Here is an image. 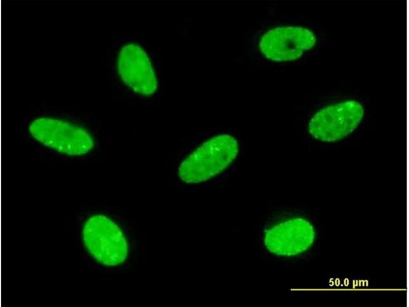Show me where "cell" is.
Here are the masks:
<instances>
[{"label":"cell","mask_w":409,"mask_h":307,"mask_svg":"<svg viewBox=\"0 0 409 307\" xmlns=\"http://www.w3.org/2000/svg\"><path fill=\"white\" fill-rule=\"evenodd\" d=\"M239 151L237 140L228 134L208 140L190 154L180 164L178 175L190 184L206 181L225 170Z\"/></svg>","instance_id":"1"},{"label":"cell","mask_w":409,"mask_h":307,"mask_svg":"<svg viewBox=\"0 0 409 307\" xmlns=\"http://www.w3.org/2000/svg\"><path fill=\"white\" fill-rule=\"evenodd\" d=\"M31 136L46 147L70 156H81L90 152L95 141L82 126L50 117L34 119L29 126Z\"/></svg>","instance_id":"2"},{"label":"cell","mask_w":409,"mask_h":307,"mask_svg":"<svg viewBox=\"0 0 409 307\" xmlns=\"http://www.w3.org/2000/svg\"><path fill=\"white\" fill-rule=\"evenodd\" d=\"M83 240L89 254L106 266H116L127 257L128 246L121 228L102 214L94 215L86 221Z\"/></svg>","instance_id":"3"},{"label":"cell","mask_w":409,"mask_h":307,"mask_svg":"<svg viewBox=\"0 0 409 307\" xmlns=\"http://www.w3.org/2000/svg\"><path fill=\"white\" fill-rule=\"evenodd\" d=\"M363 116L361 103L353 100H346L318 111L309 121L308 131L312 137L321 141H337L354 131Z\"/></svg>","instance_id":"4"},{"label":"cell","mask_w":409,"mask_h":307,"mask_svg":"<svg viewBox=\"0 0 409 307\" xmlns=\"http://www.w3.org/2000/svg\"><path fill=\"white\" fill-rule=\"evenodd\" d=\"M316 38L310 29L300 26H283L271 29L261 37L259 47L261 53L272 61L297 60L311 49Z\"/></svg>","instance_id":"5"},{"label":"cell","mask_w":409,"mask_h":307,"mask_svg":"<svg viewBox=\"0 0 409 307\" xmlns=\"http://www.w3.org/2000/svg\"><path fill=\"white\" fill-rule=\"evenodd\" d=\"M315 236L314 229L308 221L294 217L267 229L264 244L267 250L276 255L293 256L307 250Z\"/></svg>","instance_id":"6"},{"label":"cell","mask_w":409,"mask_h":307,"mask_svg":"<svg viewBox=\"0 0 409 307\" xmlns=\"http://www.w3.org/2000/svg\"><path fill=\"white\" fill-rule=\"evenodd\" d=\"M117 68L122 81L134 92L150 96L157 89V81L151 61L139 45L128 43L121 49Z\"/></svg>","instance_id":"7"}]
</instances>
